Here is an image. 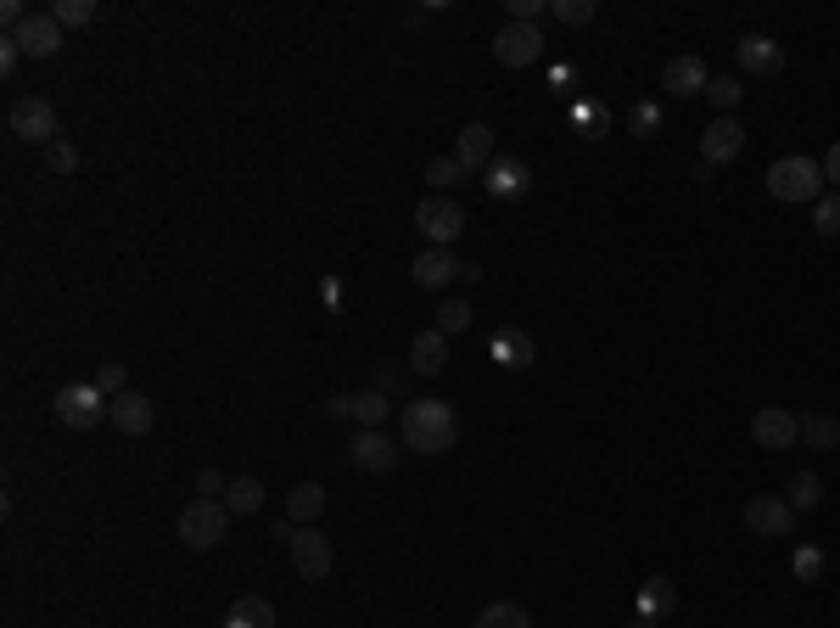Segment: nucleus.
Returning a JSON list of instances; mask_svg holds the SVG:
<instances>
[{
    "mask_svg": "<svg viewBox=\"0 0 840 628\" xmlns=\"http://www.w3.org/2000/svg\"><path fill=\"white\" fill-rule=\"evenodd\" d=\"M399 438L415 455H449L454 438H460V415L442 399H410L404 415H399Z\"/></svg>",
    "mask_w": 840,
    "mask_h": 628,
    "instance_id": "f257e3e1",
    "label": "nucleus"
},
{
    "mask_svg": "<svg viewBox=\"0 0 840 628\" xmlns=\"http://www.w3.org/2000/svg\"><path fill=\"white\" fill-rule=\"evenodd\" d=\"M824 163H813V158H779L773 169H768V191L779 203H796V208H813L818 197H824Z\"/></svg>",
    "mask_w": 840,
    "mask_h": 628,
    "instance_id": "f03ea898",
    "label": "nucleus"
},
{
    "mask_svg": "<svg viewBox=\"0 0 840 628\" xmlns=\"http://www.w3.org/2000/svg\"><path fill=\"white\" fill-rule=\"evenodd\" d=\"M51 410H57V421L68 432H90V426H102L113 415V399L95 388V381H68V388L51 399Z\"/></svg>",
    "mask_w": 840,
    "mask_h": 628,
    "instance_id": "7ed1b4c3",
    "label": "nucleus"
},
{
    "mask_svg": "<svg viewBox=\"0 0 840 628\" xmlns=\"http://www.w3.org/2000/svg\"><path fill=\"white\" fill-rule=\"evenodd\" d=\"M225 527H230V505L225 500H191L180 511V545L185 550H219Z\"/></svg>",
    "mask_w": 840,
    "mask_h": 628,
    "instance_id": "20e7f679",
    "label": "nucleus"
},
{
    "mask_svg": "<svg viewBox=\"0 0 840 628\" xmlns=\"http://www.w3.org/2000/svg\"><path fill=\"white\" fill-rule=\"evenodd\" d=\"M7 124H12L18 140H34V147H51V140H62V118H57V107L45 102V95H18L12 113H7Z\"/></svg>",
    "mask_w": 840,
    "mask_h": 628,
    "instance_id": "39448f33",
    "label": "nucleus"
},
{
    "mask_svg": "<svg viewBox=\"0 0 840 628\" xmlns=\"http://www.w3.org/2000/svg\"><path fill=\"white\" fill-rule=\"evenodd\" d=\"M415 230L426 236V248H454V241L465 236V208L449 203V197H426L415 208Z\"/></svg>",
    "mask_w": 840,
    "mask_h": 628,
    "instance_id": "423d86ee",
    "label": "nucleus"
},
{
    "mask_svg": "<svg viewBox=\"0 0 840 628\" xmlns=\"http://www.w3.org/2000/svg\"><path fill=\"white\" fill-rule=\"evenodd\" d=\"M291 545V567H298L309 584H320V578H331V567H336V550H331V539L320 534V527H298V534L286 539Z\"/></svg>",
    "mask_w": 840,
    "mask_h": 628,
    "instance_id": "0eeeda50",
    "label": "nucleus"
},
{
    "mask_svg": "<svg viewBox=\"0 0 840 628\" xmlns=\"http://www.w3.org/2000/svg\"><path fill=\"white\" fill-rule=\"evenodd\" d=\"M751 438H757V449H796L802 415L784 410V404H762V410L751 415Z\"/></svg>",
    "mask_w": 840,
    "mask_h": 628,
    "instance_id": "6e6552de",
    "label": "nucleus"
},
{
    "mask_svg": "<svg viewBox=\"0 0 840 628\" xmlns=\"http://www.w3.org/2000/svg\"><path fill=\"white\" fill-rule=\"evenodd\" d=\"M493 57H499V68H527L543 57V34L538 23H505L499 34H493Z\"/></svg>",
    "mask_w": 840,
    "mask_h": 628,
    "instance_id": "1a4fd4ad",
    "label": "nucleus"
},
{
    "mask_svg": "<svg viewBox=\"0 0 840 628\" xmlns=\"http://www.w3.org/2000/svg\"><path fill=\"white\" fill-rule=\"evenodd\" d=\"M739 152H746V124H739L734 113H728V118H712L706 135H701V163H706V169H723V163H734Z\"/></svg>",
    "mask_w": 840,
    "mask_h": 628,
    "instance_id": "9d476101",
    "label": "nucleus"
},
{
    "mask_svg": "<svg viewBox=\"0 0 840 628\" xmlns=\"http://www.w3.org/2000/svg\"><path fill=\"white\" fill-rule=\"evenodd\" d=\"M746 527L762 534V539H784V534H796V511H790L784 494H757L746 505Z\"/></svg>",
    "mask_w": 840,
    "mask_h": 628,
    "instance_id": "9b49d317",
    "label": "nucleus"
},
{
    "mask_svg": "<svg viewBox=\"0 0 840 628\" xmlns=\"http://www.w3.org/2000/svg\"><path fill=\"white\" fill-rule=\"evenodd\" d=\"M12 39L23 45V57L45 62V57H57V52H62V23H57L51 12H28V18H23V28H18Z\"/></svg>",
    "mask_w": 840,
    "mask_h": 628,
    "instance_id": "f8f14e48",
    "label": "nucleus"
},
{
    "mask_svg": "<svg viewBox=\"0 0 840 628\" xmlns=\"http://www.w3.org/2000/svg\"><path fill=\"white\" fill-rule=\"evenodd\" d=\"M348 460L359 471H370V477H387L392 466H399V449H392V438H387L381 426H370V432H359V438L348 444Z\"/></svg>",
    "mask_w": 840,
    "mask_h": 628,
    "instance_id": "ddd939ff",
    "label": "nucleus"
},
{
    "mask_svg": "<svg viewBox=\"0 0 840 628\" xmlns=\"http://www.w3.org/2000/svg\"><path fill=\"white\" fill-rule=\"evenodd\" d=\"M124 438H146V432L158 426V410H152V399L146 393H135V388H124L118 399H113V415H107Z\"/></svg>",
    "mask_w": 840,
    "mask_h": 628,
    "instance_id": "4468645a",
    "label": "nucleus"
},
{
    "mask_svg": "<svg viewBox=\"0 0 840 628\" xmlns=\"http://www.w3.org/2000/svg\"><path fill=\"white\" fill-rule=\"evenodd\" d=\"M482 185H487V197L516 203V197H527L532 174H527V163H521V158H493V163H487V174H482Z\"/></svg>",
    "mask_w": 840,
    "mask_h": 628,
    "instance_id": "2eb2a0df",
    "label": "nucleus"
},
{
    "mask_svg": "<svg viewBox=\"0 0 840 628\" xmlns=\"http://www.w3.org/2000/svg\"><path fill=\"white\" fill-rule=\"evenodd\" d=\"M712 79H706V62L701 57H672L661 68V90L672 95V102H689V95H701Z\"/></svg>",
    "mask_w": 840,
    "mask_h": 628,
    "instance_id": "dca6fc26",
    "label": "nucleus"
},
{
    "mask_svg": "<svg viewBox=\"0 0 840 628\" xmlns=\"http://www.w3.org/2000/svg\"><path fill=\"white\" fill-rule=\"evenodd\" d=\"M415 286H426V293H442V286H449V281H460V259H454V248H426L415 264Z\"/></svg>",
    "mask_w": 840,
    "mask_h": 628,
    "instance_id": "f3484780",
    "label": "nucleus"
},
{
    "mask_svg": "<svg viewBox=\"0 0 840 628\" xmlns=\"http://www.w3.org/2000/svg\"><path fill=\"white\" fill-rule=\"evenodd\" d=\"M734 57H739V68L757 73V79H768V73H779V68H784L779 39H768V34H746V39L734 45Z\"/></svg>",
    "mask_w": 840,
    "mask_h": 628,
    "instance_id": "a211bd4d",
    "label": "nucleus"
},
{
    "mask_svg": "<svg viewBox=\"0 0 840 628\" xmlns=\"http://www.w3.org/2000/svg\"><path fill=\"white\" fill-rule=\"evenodd\" d=\"M454 163H460L465 174H487V163H493V129H487V124H465V129H460Z\"/></svg>",
    "mask_w": 840,
    "mask_h": 628,
    "instance_id": "6ab92c4d",
    "label": "nucleus"
},
{
    "mask_svg": "<svg viewBox=\"0 0 840 628\" xmlns=\"http://www.w3.org/2000/svg\"><path fill=\"white\" fill-rule=\"evenodd\" d=\"M410 365H415V376H442V370H449V336H442L437 326L431 331H415Z\"/></svg>",
    "mask_w": 840,
    "mask_h": 628,
    "instance_id": "aec40b11",
    "label": "nucleus"
},
{
    "mask_svg": "<svg viewBox=\"0 0 840 628\" xmlns=\"http://www.w3.org/2000/svg\"><path fill=\"white\" fill-rule=\"evenodd\" d=\"M320 511H325V489H320V482H298V489H291V500H286V522L314 527Z\"/></svg>",
    "mask_w": 840,
    "mask_h": 628,
    "instance_id": "412c9836",
    "label": "nucleus"
},
{
    "mask_svg": "<svg viewBox=\"0 0 840 628\" xmlns=\"http://www.w3.org/2000/svg\"><path fill=\"white\" fill-rule=\"evenodd\" d=\"M348 415L370 432V426H387V415H392V393H381V388H365V393H348Z\"/></svg>",
    "mask_w": 840,
    "mask_h": 628,
    "instance_id": "4be33fe9",
    "label": "nucleus"
},
{
    "mask_svg": "<svg viewBox=\"0 0 840 628\" xmlns=\"http://www.w3.org/2000/svg\"><path fill=\"white\" fill-rule=\"evenodd\" d=\"M672 606H678V590L667 584V578H645V590H638V617L656 623V617H667Z\"/></svg>",
    "mask_w": 840,
    "mask_h": 628,
    "instance_id": "5701e85b",
    "label": "nucleus"
},
{
    "mask_svg": "<svg viewBox=\"0 0 840 628\" xmlns=\"http://www.w3.org/2000/svg\"><path fill=\"white\" fill-rule=\"evenodd\" d=\"M225 628H275V606L258 601V595H246L225 612Z\"/></svg>",
    "mask_w": 840,
    "mask_h": 628,
    "instance_id": "b1692460",
    "label": "nucleus"
},
{
    "mask_svg": "<svg viewBox=\"0 0 840 628\" xmlns=\"http://www.w3.org/2000/svg\"><path fill=\"white\" fill-rule=\"evenodd\" d=\"M532 336H521V331H499V343H493V359H499L505 370H527L532 365Z\"/></svg>",
    "mask_w": 840,
    "mask_h": 628,
    "instance_id": "393cba45",
    "label": "nucleus"
},
{
    "mask_svg": "<svg viewBox=\"0 0 840 628\" xmlns=\"http://www.w3.org/2000/svg\"><path fill=\"white\" fill-rule=\"evenodd\" d=\"M225 505H230V516H253L264 505V482L258 477H235L230 494H225Z\"/></svg>",
    "mask_w": 840,
    "mask_h": 628,
    "instance_id": "a878e982",
    "label": "nucleus"
},
{
    "mask_svg": "<svg viewBox=\"0 0 840 628\" xmlns=\"http://www.w3.org/2000/svg\"><path fill=\"white\" fill-rule=\"evenodd\" d=\"M476 628H532V617H527V606H516V601H493V606H482Z\"/></svg>",
    "mask_w": 840,
    "mask_h": 628,
    "instance_id": "bb28decb",
    "label": "nucleus"
},
{
    "mask_svg": "<svg viewBox=\"0 0 840 628\" xmlns=\"http://www.w3.org/2000/svg\"><path fill=\"white\" fill-rule=\"evenodd\" d=\"M790 511H818V500H824V482H818V471H796L790 477Z\"/></svg>",
    "mask_w": 840,
    "mask_h": 628,
    "instance_id": "cd10ccee",
    "label": "nucleus"
},
{
    "mask_svg": "<svg viewBox=\"0 0 840 628\" xmlns=\"http://www.w3.org/2000/svg\"><path fill=\"white\" fill-rule=\"evenodd\" d=\"M802 444H813V449H840V421H835V415H802Z\"/></svg>",
    "mask_w": 840,
    "mask_h": 628,
    "instance_id": "c85d7f7f",
    "label": "nucleus"
},
{
    "mask_svg": "<svg viewBox=\"0 0 840 628\" xmlns=\"http://www.w3.org/2000/svg\"><path fill=\"white\" fill-rule=\"evenodd\" d=\"M706 102L717 107V118H728V113H734L739 102H746V84L723 73V79H712V84H706Z\"/></svg>",
    "mask_w": 840,
    "mask_h": 628,
    "instance_id": "c756f323",
    "label": "nucleus"
},
{
    "mask_svg": "<svg viewBox=\"0 0 840 628\" xmlns=\"http://www.w3.org/2000/svg\"><path fill=\"white\" fill-rule=\"evenodd\" d=\"M813 230L818 236H840V191H824L813 203Z\"/></svg>",
    "mask_w": 840,
    "mask_h": 628,
    "instance_id": "7c9ffc66",
    "label": "nucleus"
},
{
    "mask_svg": "<svg viewBox=\"0 0 840 628\" xmlns=\"http://www.w3.org/2000/svg\"><path fill=\"white\" fill-rule=\"evenodd\" d=\"M437 331H442V336H460V331H471V304H460V298L437 304Z\"/></svg>",
    "mask_w": 840,
    "mask_h": 628,
    "instance_id": "2f4dec72",
    "label": "nucleus"
},
{
    "mask_svg": "<svg viewBox=\"0 0 840 628\" xmlns=\"http://www.w3.org/2000/svg\"><path fill=\"white\" fill-rule=\"evenodd\" d=\"M790 572H796L802 584H818V578H824V550H818V545H796V556H790Z\"/></svg>",
    "mask_w": 840,
    "mask_h": 628,
    "instance_id": "473e14b6",
    "label": "nucleus"
},
{
    "mask_svg": "<svg viewBox=\"0 0 840 628\" xmlns=\"http://www.w3.org/2000/svg\"><path fill=\"white\" fill-rule=\"evenodd\" d=\"M550 12L566 28H583V23H595V0H550Z\"/></svg>",
    "mask_w": 840,
    "mask_h": 628,
    "instance_id": "72a5a7b5",
    "label": "nucleus"
},
{
    "mask_svg": "<svg viewBox=\"0 0 840 628\" xmlns=\"http://www.w3.org/2000/svg\"><path fill=\"white\" fill-rule=\"evenodd\" d=\"M51 18H57L62 28H84V23L95 18V0H57V7H51Z\"/></svg>",
    "mask_w": 840,
    "mask_h": 628,
    "instance_id": "f704fd0d",
    "label": "nucleus"
},
{
    "mask_svg": "<svg viewBox=\"0 0 840 628\" xmlns=\"http://www.w3.org/2000/svg\"><path fill=\"white\" fill-rule=\"evenodd\" d=\"M656 124H661V107H656V102H633V113H628V129H633L638 140H651V135H656Z\"/></svg>",
    "mask_w": 840,
    "mask_h": 628,
    "instance_id": "c9c22d12",
    "label": "nucleus"
},
{
    "mask_svg": "<svg viewBox=\"0 0 840 628\" xmlns=\"http://www.w3.org/2000/svg\"><path fill=\"white\" fill-rule=\"evenodd\" d=\"M426 180H431L437 191H449V185H460V180H465V169H460L454 158H431V163H426Z\"/></svg>",
    "mask_w": 840,
    "mask_h": 628,
    "instance_id": "e433bc0d",
    "label": "nucleus"
},
{
    "mask_svg": "<svg viewBox=\"0 0 840 628\" xmlns=\"http://www.w3.org/2000/svg\"><path fill=\"white\" fill-rule=\"evenodd\" d=\"M45 169H51V174H73L79 169V152L68 147V140H51V147H45Z\"/></svg>",
    "mask_w": 840,
    "mask_h": 628,
    "instance_id": "4c0bfd02",
    "label": "nucleus"
},
{
    "mask_svg": "<svg viewBox=\"0 0 840 628\" xmlns=\"http://www.w3.org/2000/svg\"><path fill=\"white\" fill-rule=\"evenodd\" d=\"M95 388H102L107 399H118V393H124V365H118V359H107L102 370H95Z\"/></svg>",
    "mask_w": 840,
    "mask_h": 628,
    "instance_id": "58836bf2",
    "label": "nucleus"
},
{
    "mask_svg": "<svg viewBox=\"0 0 840 628\" xmlns=\"http://www.w3.org/2000/svg\"><path fill=\"white\" fill-rule=\"evenodd\" d=\"M404 381H410V376H404L399 365H376V388H381V393H404Z\"/></svg>",
    "mask_w": 840,
    "mask_h": 628,
    "instance_id": "ea45409f",
    "label": "nucleus"
},
{
    "mask_svg": "<svg viewBox=\"0 0 840 628\" xmlns=\"http://www.w3.org/2000/svg\"><path fill=\"white\" fill-rule=\"evenodd\" d=\"M196 494H203V500H225V494H230V482H225L219 471H203V477H196Z\"/></svg>",
    "mask_w": 840,
    "mask_h": 628,
    "instance_id": "a19ab883",
    "label": "nucleus"
},
{
    "mask_svg": "<svg viewBox=\"0 0 840 628\" xmlns=\"http://www.w3.org/2000/svg\"><path fill=\"white\" fill-rule=\"evenodd\" d=\"M23 18H28V12H23V0H0V23H7V34H18Z\"/></svg>",
    "mask_w": 840,
    "mask_h": 628,
    "instance_id": "79ce46f5",
    "label": "nucleus"
},
{
    "mask_svg": "<svg viewBox=\"0 0 840 628\" xmlns=\"http://www.w3.org/2000/svg\"><path fill=\"white\" fill-rule=\"evenodd\" d=\"M543 0H510V23H538Z\"/></svg>",
    "mask_w": 840,
    "mask_h": 628,
    "instance_id": "37998d69",
    "label": "nucleus"
},
{
    "mask_svg": "<svg viewBox=\"0 0 840 628\" xmlns=\"http://www.w3.org/2000/svg\"><path fill=\"white\" fill-rule=\"evenodd\" d=\"M18 62H23V45H18V39L7 34V39H0V73H12Z\"/></svg>",
    "mask_w": 840,
    "mask_h": 628,
    "instance_id": "c03bdc74",
    "label": "nucleus"
},
{
    "mask_svg": "<svg viewBox=\"0 0 840 628\" xmlns=\"http://www.w3.org/2000/svg\"><path fill=\"white\" fill-rule=\"evenodd\" d=\"M824 180L840 191V140H835V147H829V158H824Z\"/></svg>",
    "mask_w": 840,
    "mask_h": 628,
    "instance_id": "a18cd8bd",
    "label": "nucleus"
},
{
    "mask_svg": "<svg viewBox=\"0 0 840 628\" xmlns=\"http://www.w3.org/2000/svg\"><path fill=\"white\" fill-rule=\"evenodd\" d=\"M645 628H656V623H645Z\"/></svg>",
    "mask_w": 840,
    "mask_h": 628,
    "instance_id": "49530a36",
    "label": "nucleus"
}]
</instances>
